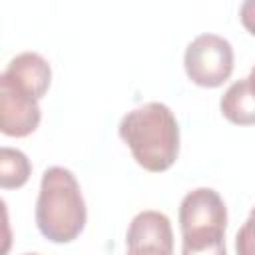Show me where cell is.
Wrapping results in <instances>:
<instances>
[{"mask_svg": "<svg viewBox=\"0 0 255 255\" xmlns=\"http://www.w3.org/2000/svg\"><path fill=\"white\" fill-rule=\"evenodd\" d=\"M32 173L30 159L24 151L14 147H0V187L16 189L22 187Z\"/></svg>", "mask_w": 255, "mask_h": 255, "instance_id": "obj_9", "label": "cell"}, {"mask_svg": "<svg viewBox=\"0 0 255 255\" xmlns=\"http://www.w3.org/2000/svg\"><path fill=\"white\" fill-rule=\"evenodd\" d=\"M126 255H173V231L167 215L147 209L139 211L126 235Z\"/></svg>", "mask_w": 255, "mask_h": 255, "instance_id": "obj_4", "label": "cell"}, {"mask_svg": "<svg viewBox=\"0 0 255 255\" xmlns=\"http://www.w3.org/2000/svg\"><path fill=\"white\" fill-rule=\"evenodd\" d=\"M181 255H227L225 231L205 229L181 235Z\"/></svg>", "mask_w": 255, "mask_h": 255, "instance_id": "obj_10", "label": "cell"}, {"mask_svg": "<svg viewBox=\"0 0 255 255\" xmlns=\"http://www.w3.org/2000/svg\"><path fill=\"white\" fill-rule=\"evenodd\" d=\"M239 18H241V24L245 26V30L255 36V0H245L241 4Z\"/></svg>", "mask_w": 255, "mask_h": 255, "instance_id": "obj_12", "label": "cell"}, {"mask_svg": "<svg viewBox=\"0 0 255 255\" xmlns=\"http://www.w3.org/2000/svg\"><path fill=\"white\" fill-rule=\"evenodd\" d=\"M86 201L76 175L60 165L48 167L40 181L36 225L52 243L74 241L86 225Z\"/></svg>", "mask_w": 255, "mask_h": 255, "instance_id": "obj_2", "label": "cell"}, {"mask_svg": "<svg viewBox=\"0 0 255 255\" xmlns=\"http://www.w3.org/2000/svg\"><path fill=\"white\" fill-rule=\"evenodd\" d=\"M227 209L221 195L211 187H197L189 191L179 205V229L181 235L205 229L225 231Z\"/></svg>", "mask_w": 255, "mask_h": 255, "instance_id": "obj_5", "label": "cell"}, {"mask_svg": "<svg viewBox=\"0 0 255 255\" xmlns=\"http://www.w3.org/2000/svg\"><path fill=\"white\" fill-rule=\"evenodd\" d=\"M137 165L151 173L169 169L179 155V126L161 102H147L128 112L118 128Z\"/></svg>", "mask_w": 255, "mask_h": 255, "instance_id": "obj_1", "label": "cell"}, {"mask_svg": "<svg viewBox=\"0 0 255 255\" xmlns=\"http://www.w3.org/2000/svg\"><path fill=\"white\" fill-rule=\"evenodd\" d=\"M247 80H249V84H251V86H253V90H255V66H253V70H251V74H249V78H247Z\"/></svg>", "mask_w": 255, "mask_h": 255, "instance_id": "obj_13", "label": "cell"}, {"mask_svg": "<svg viewBox=\"0 0 255 255\" xmlns=\"http://www.w3.org/2000/svg\"><path fill=\"white\" fill-rule=\"evenodd\" d=\"M24 255H38V253H24Z\"/></svg>", "mask_w": 255, "mask_h": 255, "instance_id": "obj_14", "label": "cell"}, {"mask_svg": "<svg viewBox=\"0 0 255 255\" xmlns=\"http://www.w3.org/2000/svg\"><path fill=\"white\" fill-rule=\"evenodd\" d=\"M187 78L201 88H217L233 72V48L217 34L195 36L183 56Z\"/></svg>", "mask_w": 255, "mask_h": 255, "instance_id": "obj_3", "label": "cell"}, {"mask_svg": "<svg viewBox=\"0 0 255 255\" xmlns=\"http://www.w3.org/2000/svg\"><path fill=\"white\" fill-rule=\"evenodd\" d=\"M38 100L0 82V131L10 137H26L40 126Z\"/></svg>", "mask_w": 255, "mask_h": 255, "instance_id": "obj_6", "label": "cell"}, {"mask_svg": "<svg viewBox=\"0 0 255 255\" xmlns=\"http://www.w3.org/2000/svg\"><path fill=\"white\" fill-rule=\"evenodd\" d=\"M50 80H52L50 64L46 62V58H42L36 52H22L14 56L0 76V82L10 84L12 88L24 92L26 96L38 102L48 92Z\"/></svg>", "mask_w": 255, "mask_h": 255, "instance_id": "obj_7", "label": "cell"}, {"mask_svg": "<svg viewBox=\"0 0 255 255\" xmlns=\"http://www.w3.org/2000/svg\"><path fill=\"white\" fill-rule=\"evenodd\" d=\"M235 253L237 255H255V207L251 209L245 223L235 235Z\"/></svg>", "mask_w": 255, "mask_h": 255, "instance_id": "obj_11", "label": "cell"}, {"mask_svg": "<svg viewBox=\"0 0 255 255\" xmlns=\"http://www.w3.org/2000/svg\"><path fill=\"white\" fill-rule=\"evenodd\" d=\"M219 110L225 120L237 126H255V90L247 78L231 84L221 96Z\"/></svg>", "mask_w": 255, "mask_h": 255, "instance_id": "obj_8", "label": "cell"}]
</instances>
